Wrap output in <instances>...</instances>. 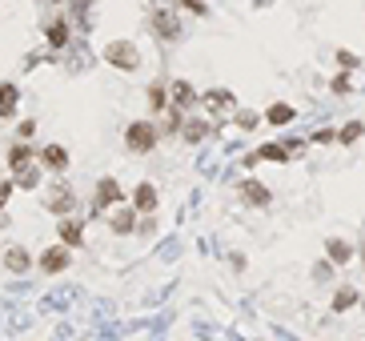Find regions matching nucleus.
I'll return each mask as SVG.
<instances>
[{
    "label": "nucleus",
    "instance_id": "obj_1",
    "mask_svg": "<svg viewBox=\"0 0 365 341\" xmlns=\"http://www.w3.org/2000/svg\"><path fill=\"white\" fill-rule=\"evenodd\" d=\"M105 61L112 68H121V73H133V68L141 65V52H137L133 40H112L109 49H105Z\"/></svg>",
    "mask_w": 365,
    "mask_h": 341
},
{
    "label": "nucleus",
    "instance_id": "obj_2",
    "mask_svg": "<svg viewBox=\"0 0 365 341\" xmlns=\"http://www.w3.org/2000/svg\"><path fill=\"white\" fill-rule=\"evenodd\" d=\"M125 145H128V153H149V149L157 145V129L149 121H133L125 129Z\"/></svg>",
    "mask_w": 365,
    "mask_h": 341
},
{
    "label": "nucleus",
    "instance_id": "obj_3",
    "mask_svg": "<svg viewBox=\"0 0 365 341\" xmlns=\"http://www.w3.org/2000/svg\"><path fill=\"white\" fill-rule=\"evenodd\" d=\"M40 269L45 273H61V269H68V245H48L45 253H40Z\"/></svg>",
    "mask_w": 365,
    "mask_h": 341
},
{
    "label": "nucleus",
    "instance_id": "obj_4",
    "mask_svg": "<svg viewBox=\"0 0 365 341\" xmlns=\"http://www.w3.org/2000/svg\"><path fill=\"white\" fill-rule=\"evenodd\" d=\"M205 105H209V113H213V116H229L237 100H233L229 89H213V93H205Z\"/></svg>",
    "mask_w": 365,
    "mask_h": 341
},
{
    "label": "nucleus",
    "instance_id": "obj_5",
    "mask_svg": "<svg viewBox=\"0 0 365 341\" xmlns=\"http://www.w3.org/2000/svg\"><path fill=\"white\" fill-rule=\"evenodd\" d=\"M40 165L52 169V173L68 169V149H64V145H45V149H40Z\"/></svg>",
    "mask_w": 365,
    "mask_h": 341
},
{
    "label": "nucleus",
    "instance_id": "obj_6",
    "mask_svg": "<svg viewBox=\"0 0 365 341\" xmlns=\"http://www.w3.org/2000/svg\"><path fill=\"white\" fill-rule=\"evenodd\" d=\"M112 201H121V185H117V177H100V185H96V209H109Z\"/></svg>",
    "mask_w": 365,
    "mask_h": 341
},
{
    "label": "nucleus",
    "instance_id": "obj_7",
    "mask_svg": "<svg viewBox=\"0 0 365 341\" xmlns=\"http://www.w3.org/2000/svg\"><path fill=\"white\" fill-rule=\"evenodd\" d=\"M133 209L137 213H153L157 209V189L144 181V185H137V193H133Z\"/></svg>",
    "mask_w": 365,
    "mask_h": 341
},
{
    "label": "nucleus",
    "instance_id": "obj_8",
    "mask_svg": "<svg viewBox=\"0 0 365 341\" xmlns=\"http://www.w3.org/2000/svg\"><path fill=\"white\" fill-rule=\"evenodd\" d=\"M241 197H245L249 205H257V209H265V205H269V189H265L261 181H245V185H241Z\"/></svg>",
    "mask_w": 365,
    "mask_h": 341
},
{
    "label": "nucleus",
    "instance_id": "obj_9",
    "mask_svg": "<svg viewBox=\"0 0 365 341\" xmlns=\"http://www.w3.org/2000/svg\"><path fill=\"white\" fill-rule=\"evenodd\" d=\"M29 165H32V149L24 145V141H16V145L8 149V169H13V173H24Z\"/></svg>",
    "mask_w": 365,
    "mask_h": 341
},
{
    "label": "nucleus",
    "instance_id": "obj_10",
    "mask_svg": "<svg viewBox=\"0 0 365 341\" xmlns=\"http://www.w3.org/2000/svg\"><path fill=\"white\" fill-rule=\"evenodd\" d=\"M153 29H157L165 40H177V36H181V20H177L173 13H157V17H153Z\"/></svg>",
    "mask_w": 365,
    "mask_h": 341
},
{
    "label": "nucleus",
    "instance_id": "obj_11",
    "mask_svg": "<svg viewBox=\"0 0 365 341\" xmlns=\"http://www.w3.org/2000/svg\"><path fill=\"white\" fill-rule=\"evenodd\" d=\"M325 253H329L334 265H345V261H353V245L341 241V237H329V241H325Z\"/></svg>",
    "mask_w": 365,
    "mask_h": 341
},
{
    "label": "nucleus",
    "instance_id": "obj_12",
    "mask_svg": "<svg viewBox=\"0 0 365 341\" xmlns=\"http://www.w3.org/2000/svg\"><path fill=\"white\" fill-rule=\"evenodd\" d=\"M169 93H173V97H169V100H173V109H193V100H197V93H193L189 81H177Z\"/></svg>",
    "mask_w": 365,
    "mask_h": 341
},
{
    "label": "nucleus",
    "instance_id": "obj_13",
    "mask_svg": "<svg viewBox=\"0 0 365 341\" xmlns=\"http://www.w3.org/2000/svg\"><path fill=\"white\" fill-rule=\"evenodd\" d=\"M73 201H77V197H73V189H68V185H57V189H52V197H48L52 213H68V209H73Z\"/></svg>",
    "mask_w": 365,
    "mask_h": 341
},
{
    "label": "nucleus",
    "instance_id": "obj_14",
    "mask_svg": "<svg viewBox=\"0 0 365 341\" xmlns=\"http://www.w3.org/2000/svg\"><path fill=\"white\" fill-rule=\"evenodd\" d=\"M61 241L68 245V249H73V245H84V229H80V221H68V217H64L61 221Z\"/></svg>",
    "mask_w": 365,
    "mask_h": 341
},
{
    "label": "nucleus",
    "instance_id": "obj_15",
    "mask_svg": "<svg viewBox=\"0 0 365 341\" xmlns=\"http://www.w3.org/2000/svg\"><path fill=\"white\" fill-rule=\"evenodd\" d=\"M16 113V84L0 81V116H13Z\"/></svg>",
    "mask_w": 365,
    "mask_h": 341
},
{
    "label": "nucleus",
    "instance_id": "obj_16",
    "mask_svg": "<svg viewBox=\"0 0 365 341\" xmlns=\"http://www.w3.org/2000/svg\"><path fill=\"white\" fill-rule=\"evenodd\" d=\"M109 229H112V233H121V237H125V233H133V209H117L109 217Z\"/></svg>",
    "mask_w": 365,
    "mask_h": 341
},
{
    "label": "nucleus",
    "instance_id": "obj_17",
    "mask_svg": "<svg viewBox=\"0 0 365 341\" xmlns=\"http://www.w3.org/2000/svg\"><path fill=\"white\" fill-rule=\"evenodd\" d=\"M48 49H64L68 45V24L64 20H57V24H48Z\"/></svg>",
    "mask_w": 365,
    "mask_h": 341
},
{
    "label": "nucleus",
    "instance_id": "obj_18",
    "mask_svg": "<svg viewBox=\"0 0 365 341\" xmlns=\"http://www.w3.org/2000/svg\"><path fill=\"white\" fill-rule=\"evenodd\" d=\"M289 153H293V149L289 145H261V153H257V161H289Z\"/></svg>",
    "mask_w": 365,
    "mask_h": 341
},
{
    "label": "nucleus",
    "instance_id": "obj_19",
    "mask_svg": "<svg viewBox=\"0 0 365 341\" xmlns=\"http://www.w3.org/2000/svg\"><path fill=\"white\" fill-rule=\"evenodd\" d=\"M4 265H8L13 273H24L32 261H29V253H24V249H8V253H4Z\"/></svg>",
    "mask_w": 365,
    "mask_h": 341
},
{
    "label": "nucleus",
    "instance_id": "obj_20",
    "mask_svg": "<svg viewBox=\"0 0 365 341\" xmlns=\"http://www.w3.org/2000/svg\"><path fill=\"white\" fill-rule=\"evenodd\" d=\"M353 305H357V289L345 285V289L334 293V313H345V309H353Z\"/></svg>",
    "mask_w": 365,
    "mask_h": 341
},
{
    "label": "nucleus",
    "instance_id": "obj_21",
    "mask_svg": "<svg viewBox=\"0 0 365 341\" xmlns=\"http://www.w3.org/2000/svg\"><path fill=\"white\" fill-rule=\"evenodd\" d=\"M293 109H289V105H273L269 113H265V121H269V125H289V121H293Z\"/></svg>",
    "mask_w": 365,
    "mask_h": 341
},
{
    "label": "nucleus",
    "instance_id": "obj_22",
    "mask_svg": "<svg viewBox=\"0 0 365 341\" xmlns=\"http://www.w3.org/2000/svg\"><path fill=\"white\" fill-rule=\"evenodd\" d=\"M365 132V125L362 121H350V125H345V129L337 132V141H341V145H353V141H357V137H362Z\"/></svg>",
    "mask_w": 365,
    "mask_h": 341
},
{
    "label": "nucleus",
    "instance_id": "obj_23",
    "mask_svg": "<svg viewBox=\"0 0 365 341\" xmlns=\"http://www.w3.org/2000/svg\"><path fill=\"white\" fill-rule=\"evenodd\" d=\"M205 132H209L205 121H189V125H185V141H193V145H197V141H205Z\"/></svg>",
    "mask_w": 365,
    "mask_h": 341
},
{
    "label": "nucleus",
    "instance_id": "obj_24",
    "mask_svg": "<svg viewBox=\"0 0 365 341\" xmlns=\"http://www.w3.org/2000/svg\"><path fill=\"white\" fill-rule=\"evenodd\" d=\"M165 105H169V97H165V89H161V84H153V89H149V109L157 113V109H165Z\"/></svg>",
    "mask_w": 365,
    "mask_h": 341
},
{
    "label": "nucleus",
    "instance_id": "obj_25",
    "mask_svg": "<svg viewBox=\"0 0 365 341\" xmlns=\"http://www.w3.org/2000/svg\"><path fill=\"white\" fill-rule=\"evenodd\" d=\"M16 177H20V185H24V189H32V185H36V181H40V173H36V169H24V173H16Z\"/></svg>",
    "mask_w": 365,
    "mask_h": 341
},
{
    "label": "nucleus",
    "instance_id": "obj_26",
    "mask_svg": "<svg viewBox=\"0 0 365 341\" xmlns=\"http://www.w3.org/2000/svg\"><path fill=\"white\" fill-rule=\"evenodd\" d=\"M237 125H241L245 132H249V129H257V113H237Z\"/></svg>",
    "mask_w": 365,
    "mask_h": 341
},
{
    "label": "nucleus",
    "instance_id": "obj_27",
    "mask_svg": "<svg viewBox=\"0 0 365 341\" xmlns=\"http://www.w3.org/2000/svg\"><path fill=\"white\" fill-rule=\"evenodd\" d=\"M337 65H341V68H357V56H353V52H337Z\"/></svg>",
    "mask_w": 365,
    "mask_h": 341
},
{
    "label": "nucleus",
    "instance_id": "obj_28",
    "mask_svg": "<svg viewBox=\"0 0 365 341\" xmlns=\"http://www.w3.org/2000/svg\"><path fill=\"white\" fill-rule=\"evenodd\" d=\"M16 132H20V141H29L32 132H36V121H20V129Z\"/></svg>",
    "mask_w": 365,
    "mask_h": 341
},
{
    "label": "nucleus",
    "instance_id": "obj_29",
    "mask_svg": "<svg viewBox=\"0 0 365 341\" xmlns=\"http://www.w3.org/2000/svg\"><path fill=\"white\" fill-rule=\"evenodd\" d=\"M181 4H185L189 13H197V17H205V4H201V0H181Z\"/></svg>",
    "mask_w": 365,
    "mask_h": 341
},
{
    "label": "nucleus",
    "instance_id": "obj_30",
    "mask_svg": "<svg viewBox=\"0 0 365 341\" xmlns=\"http://www.w3.org/2000/svg\"><path fill=\"white\" fill-rule=\"evenodd\" d=\"M334 93H350V77H334Z\"/></svg>",
    "mask_w": 365,
    "mask_h": 341
},
{
    "label": "nucleus",
    "instance_id": "obj_31",
    "mask_svg": "<svg viewBox=\"0 0 365 341\" xmlns=\"http://www.w3.org/2000/svg\"><path fill=\"white\" fill-rule=\"evenodd\" d=\"M8 197H13V185H8V181H4V185H0V209H4V205H8Z\"/></svg>",
    "mask_w": 365,
    "mask_h": 341
},
{
    "label": "nucleus",
    "instance_id": "obj_32",
    "mask_svg": "<svg viewBox=\"0 0 365 341\" xmlns=\"http://www.w3.org/2000/svg\"><path fill=\"white\" fill-rule=\"evenodd\" d=\"M362 257H365V249H362Z\"/></svg>",
    "mask_w": 365,
    "mask_h": 341
}]
</instances>
